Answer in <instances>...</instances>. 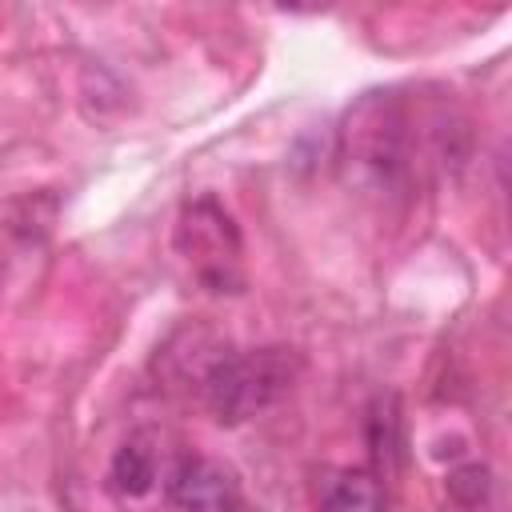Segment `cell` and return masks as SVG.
<instances>
[{
    "label": "cell",
    "mask_w": 512,
    "mask_h": 512,
    "mask_svg": "<svg viewBox=\"0 0 512 512\" xmlns=\"http://www.w3.org/2000/svg\"><path fill=\"white\" fill-rule=\"evenodd\" d=\"M408 108L392 92H368L344 120L340 164L348 180L372 192H400L412 176V132Z\"/></svg>",
    "instance_id": "obj_1"
},
{
    "label": "cell",
    "mask_w": 512,
    "mask_h": 512,
    "mask_svg": "<svg viewBox=\"0 0 512 512\" xmlns=\"http://www.w3.org/2000/svg\"><path fill=\"white\" fill-rule=\"evenodd\" d=\"M296 380V356L288 348H252L220 356L204 372V404L220 424H244L272 408Z\"/></svg>",
    "instance_id": "obj_2"
},
{
    "label": "cell",
    "mask_w": 512,
    "mask_h": 512,
    "mask_svg": "<svg viewBox=\"0 0 512 512\" xmlns=\"http://www.w3.org/2000/svg\"><path fill=\"white\" fill-rule=\"evenodd\" d=\"M176 248L192 264L204 288L232 292L240 284V232L220 204L212 200L188 204L176 224Z\"/></svg>",
    "instance_id": "obj_3"
},
{
    "label": "cell",
    "mask_w": 512,
    "mask_h": 512,
    "mask_svg": "<svg viewBox=\"0 0 512 512\" xmlns=\"http://www.w3.org/2000/svg\"><path fill=\"white\" fill-rule=\"evenodd\" d=\"M168 500L180 512H240L236 476L204 456H184L168 472Z\"/></svg>",
    "instance_id": "obj_4"
},
{
    "label": "cell",
    "mask_w": 512,
    "mask_h": 512,
    "mask_svg": "<svg viewBox=\"0 0 512 512\" xmlns=\"http://www.w3.org/2000/svg\"><path fill=\"white\" fill-rule=\"evenodd\" d=\"M388 492L372 468H340L320 488V512H384Z\"/></svg>",
    "instance_id": "obj_5"
},
{
    "label": "cell",
    "mask_w": 512,
    "mask_h": 512,
    "mask_svg": "<svg viewBox=\"0 0 512 512\" xmlns=\"http://www.w3.org/2000/svg\"><path fill=\"white\" fill-rule=\"evenodd\" d=\"M368 448H372V460L376 468L372 472H392L404 456V424H400V404L396 396H376L372 408H368Z\"/></svg>",
    "instance_id": "obj_6"
},
{
    "label": "cell",
    "mask_w": 512,
    "mask_h": 512,
    "mask_svg": "<svg viewBox=\"0 0 512 512\" xmlns=\"http://www.w3.org/2000/svg\"><path fill=\"white\" fill-rule=\"evenodd\" d=\"M156 468H160V464H156V448H152L144 436H132V440H124V444L116 448L112 468H108V480H112V488H116L120 496L136 500V496L152 492Z\"/></svg>",
    "instance_id": "obj_7"
},
{
    "label": "cell",
    "mask_w": 512,
    "mask_h": 512,
    "mask_svg": "<svg viewBox=\"0 0 512 512\" xmlns=\"http://www.w3.org/2000/svg\"><path fill=\"white\" fill-rule=\"evenodd\" d=\"M488 492H492V472H488L484 464H460L456 472H448V496H452L456 504L476 508Z\"/></svg>",
    "instance_id": "obj_8"
}]
</instances>
